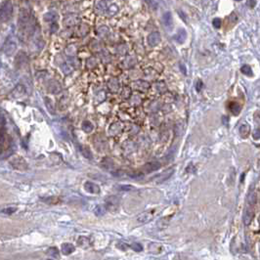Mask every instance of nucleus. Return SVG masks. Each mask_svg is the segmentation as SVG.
<instances>
[{"label":"nucleus","instance_id":"f257e3e1","mask_svg":"<svg viewBox=\"0 0 260 260\" xmlns=\"http://www.w3.org/2000/svg\"><path fill=\"white\" fill-rule=\"evenodd\" d=\"M35 31L34 19L28 10L23 9L19 17V35L24 40L28 36H31Z\"/></svg>","mask_w":260,"mask_h":260},{"label":"nucleus","instance_id":"f03ea898","mask_svg":"<svg viewBox=\"0 0 260 260\" xmlns=\"http://www.w3.org/2000/svg\"><path fill=\"white\" fill-rule=\"evenodd\" d=\"M12 13H13L12 3L9 1L2 3L1 9H0V19H1V21L2 22L8 21L11 18V16H12Z\"/></svg>","mask_w":260,"mask_h":260},{"label":"nucleus","instance_id":"7ed1b4c3","mask_svg":"<svg viewBox=\"0 0 260 260\" xmlns=\"http://www.w3.org/2000/svg\"><path fill=\"white\" fill-rule=\"evenodd\" d=\"M17 49V43L16 41L14 40L13 37L9 36L8 38L6 39L5 43L3 44V47H2V51L4 52L5 55L7 56H11L15 53V51Z\"/></svg>","mask_w":260,"mask_h":260},{"label":"nucleus","instance_id":"20e7f679","mask_svg":"<svg viewBox=\"0 0 260 260\" xmlns=\"http://www.w3.org/2000/svg\"><path fill=\"white\" fill-rule=\"evenodd\" d=\"M10 164L12 165L15 169H18V170H25L28 168V163L25 162V161L23 158L19 157V155L13 157L10 159Z\"/></svg>","mask_w":260,"mask_h":260},{"label":"nucleus","instance_id":"39448f33","mask_svg":"<svg viewBox=\"0 0 260 260\" xmlns=\"http://www.w3.org/2000/svg\"><path fill=\"white\" fill-rule=\"evenodd\" d=\"M118 203H120V199L116 196H111L106 199V207L111 211L116 210L118 206Z\"/></svg>","mask_w":260,"mask_h":260},{"label":"nucleus","instance_id":"423d86ee","mask_svg":"<svg viewBox=\"0 0 260 260\" xmlns=\"http://www.w3.org/2000/svg\"><path fill=\"white\" fill-rule=\"evenodd\" d=\"M147 41H148V44L151 47H155V46L158 45L159 42H161V34H159V32L154 31V32L150 33V34L148 35Z\"/></svg>","mask_w":260,"mask_h":260},{"label":"nucleus","instance_id":"0eeeda50","mask_svg":"<svg viewBox=\"0 0 260 260\" xmlns=\"http://www.w3.org/2000/svg\"><path fill=\"white\" fill-rule=\"evenodd\" d=\"M25 94V86H24V85H22V84H19L13 89L12 92L10 93V97L13 98V99H19L21 97H23Z\"/></svg>","mask_w":260,"mask_h":260},{"label":"nucleus","instance_id":"6e6552de","mask_svg":"<svg viewBox=\"0 0 260 260\" xmlns=\"http://www.w3.org/2000/svg\"><path fill=\"white\" fill-rule=\"evenodd\" d=\"M47 90L49 91L52 94H58L60 93L62 88H61V85L58 81L56 80H49L47 83Z\"/></svg>","mask_w":260,"mask_h":260},{"label":"nucleus","instance_id":"1a4fd4ad","mask_svg":"<svg viewBox=\"0 0 260 260\" xmlns=\"http://www.w3.org/2000/svg\"><path fill=\"white\" fill-rule=\"evenodd\" d=\"M84 189H85V191H87L88 193H90V194H99L100 193L99 186L97 184L93 183V182H90V181L85 182Z\"/></svg>","mask_w":260,"mask_h":260},{"label":"nucleus","instance_id":"9d476101","mask_svg":"<svg viewBox=\"0 0 260 260\" xmlns=\"http://www.w3.org/2000/svg\"><path fill=\"white\" fill-rule=\"evenodd\" d=\"M108 86H109V89H110L111 92L117 93L120 88V81H118V79L113 77V78H111L109 81H108Z\"/></svg>","mask_w":260,"mask_h":260},{"label":"nucleus","instance_id":"9b49d317","mask_svg":"<svg viewBox=\"0 0 260 260\" xmlns=\"http://www.w3.org/2000/svg\"><path fill=\"white\" fill-rule=\"evenodd\" d=\"M79 22V18L77 17V15H69L64 19V24L66 27H70V25H77Z\"/></svg>","mask_w":260,"mask_h":260},{"label":"nucleus","instance_id":"f8f14e48","mask_svg":"<svg viewBox=\"0 0 260 260\" xmlns=\"http://www.w3.org/2000/svg\"><path fill=\"white\" fill-rule=\"evenodd\" d=\"M161 168V163L159 162H149V163H146L144 166H143V170L145 172H153V171H155V170H158Z\"/></svg>","mask_w":260,"mask_h":260},{"label":"nucleus","instance_id":"ddd939ff","mask_svg":"<svg viewBox=\"0 0 260 260\" xmlns=\"http://www.w3.org/2000/svg\"><path fill=\"white\" fill-rule=\"evenodd\" d=\"M15 63H16V66L18 68L20 66H23L25 64L28 63V57L24 52H19L17 57H16V60H15Z\"/></svg>","mask_w":260,"mask_h":260},{"label":"nucleus","instance_id":"4468645a","mask_svg":"<svg viewBox=\"0 0 260 260\" xmlns=\"http://www.w3.org/2000/svg\"><path fill=\"white\" fill-rule=\"evenodd\" d=\"M122 131V124L120 122H114L113 123L109 128V133L111 136H114V135H117Z\"/></svg>","mask_w":260,"mask_h":260},{"label":"nucleus","instance_id":"2eb2a0df","mask_svg":"<svg viewBox=\"0 0 260 260\" xmlns=\"http://www.w3.org/2000/svg\"><path fill=\"white\" fill-rule=\"evenodd\" d=\"M173 173H174V168H173V167H172V168L166 169L164 172L159 174V175L158 176V183H161V182H164L167 179H169Z\"/></svg>","mask_w":260,"mask_h":260},{"label":"nucleus","instance_id":"dca6fc26","mask_svg":"<svg viewBox=\"0 0 260 260\" xmlns=\"http://www.w3.org/2000/svg\"><path fill=\"white\" fill-rule=\"evenodd\" d=\"M133 85H134V88L139 91H147L148 89L150 88V84H149L147 81H144V80L136 81Z\"/></svg>","mask_w":260,"mask_h":260},{"label":"nucleus","instance_id":"f3484780","mask_svg":"<svg viewBox=\"0 0 260 260\" xmlns=\"http://www.w3.org/2000/svg\"><path fill=\"white\" fill-rule=\"evenodd\" d=\"M74 250H75V247H74V246H73V244H72L65 243V244H62V252H63V254L69 255L70 253H72Z\"/></svg>","mask_w":260,"mask_h":260},{"label":"nucleus","instance_id":"a211bd4d","mask_svg":"<svg viewBox=\"0 0 260 260\" xmlns=\"http://www.w3.org/2000/svg\"><path fill=\"white\" fill-rule=\"evenodd\" d=\"M153 216H154L153 212H149V211H147V212H144L141 215H139V216L137 217V221L140 222V223H146L148 221H150L151 219L153 218Z\"/></svg>","mask_w":260,"mask_h":260},{"label":"nucleus","instance_id":"6ab92c4d","mask_svg":"<svg viewBox=\"0 0 260 260\" xmlns=\"http://www.w3.org/2000/svg\"><path fill=\"white\" fill-rule=\"evenodd\" d=\"M186 38H187V32H186L185 29H179L178 32L175 34V36H174V39L179 43L185 42Z\"/></svg>","mask_w":260,"mask_h":260},{"label":"nucleus","instance_id":"aec40b11","mask_svg":"<svg viewBox=\"0 0 260 260\" xmlns=\"http://www.w3.org/2000/svg\"><path fill=\"white\" fill-rule=\"evenodd\" d=\"M252 218H253V212H252L250 209H247L244 211V225H250V222L252 221Z\"/></svg>","mask_w":260,"mask_h":260},{"label":"nucleus","instance_id":"412c9836","mask_svg":"<svg viewBox=\"0 0 260 260\" xmlns=\"http://www.w3.org/2000/svg\"><path fill=\"white\" fill-rule=\"evenodd\" d=\"M229 109L232 111L233 114L237 116V114H239L240 111H241V106L237 102H231L229 104Z\"/></svg>","mask_w":260,"mask_h":260},{"label":"nucleus","instance_id":"4be33fe9","mask_svg":"<svg viewBox=\"0 0 260 260\" xmlns=\"http://www.w3.org/2000/svg\"><path fill=\"white\" fill-rule=\"evenodd\" d=\"M163 23L167 28H170L172 25V16L169 12L163 14Z\"/></svg>","mask_w":260,"mask_h":260},{"label":"nucleus","instance_id":"5701e85b","mask_svg":"<svg viewBox=\"0 0 260 260\" xmlns=\"http://www.w3.org/2000/svg\"><path fill=\"white\" fill-rule=\"evenodd\" d=\"M106 92L104 91V90H100V91H98L97 93H96V95H95V101H96V103H101V102H104L105 101V99H106Z\"/></svg>","mask_w":260,"mask_h":260},{"label":"nucleus","instance_id":"b1692460","mask_svg":"<svg viewBox=\"0 0 260 260\" xmlns=\"http://www.w3.org/2000/svg\"><path fill=\"white\" fill-rule=\"evenodd\" d=\"M135 63H136V58L133 57V56H128V57H126L124 61V66L125 68H132V66L135 65Z\"/></svg>","mask_w":260,"mask_h":260},{"label":"nucleus","instance_id":"393cba45","mask_svg":"<svg viewBox=\"0 0 260 260\" xmlns=\"http://www.w3.org/2000/svg\"><path fill=\"white\" fill-rule=\"evenodd\" d=\"M45 106L47 108V111H49L51 114H55V108L53 105V102L52 100L49 98H45Z\"/></svg>","mask_w":260,"mask_h":260},{"label":"nucleus","instance_id":"a878e982","mask_svg":"<svg viewBox=\"0 0 260 260\" xmlns=\"http://www.w3.org/2000/svg\"><path fill=\"white\" fill-rule=\"evenodd\" d=\"M107 211V207L106 205H97L94 208V213L97 215V216H101V215H104L106 213Z\"/></svg>","mask_w":260,"mask_h":260},{"label":"nucleus","instance_id":"bb28decb","mask_svg":"<svg viewBox=\"0 0 260 260\" xmlns=\"http://www.w3.org/2000/svg\"><path fill=\"white\" fill-rule=\"evenodd\" d=\"M250 125L247 123L243 124V125H241V127H240V133L243 137H247L248 135V133H250Z\"/></svg>","mask_w":260,"mask_h":260},{"label":"nucleus","instance_id":"cd10ccee","mask_svg":"<svg viewBox=\"0 0 260 260\" xmlns=\"http://www.w3.org/2000/svg\"><path fill=\"white\" fill-rule=\"evenodd\" d=\"M93 124L91 123L90 121H88V120H85V121H83V123H82V130L84 132H86V133H90V132H92V130H93Z\"/></svg>","mask_w":260,"mask_h":260},{"label":"nucleus","instance_id":"c85d7f7f","mask_svg":"<svg viewBox=\"0 0 260 260\" xmlns=\"http://www.w3.org/2000/svg\"><path fill=\"white\" fill-rule=\"evenodd\" d=\"M79 150L81 152V154H82L85 158H92V153L90 152V150H89V148L86 147V146H79Z\"/></svg>","mask_w":260,"mask_h":260},{"label":"nucleus","instance_id":"c756f323","mask_svg":"<svg viewBox=\"0 0 260 260\" xmlns=\"http://www.w3.org/2000/svg\"><path fill=\"white\" fill-rule=\"evenodd\" d=\"M88 31H89L88 25H85V24H81L78 28V31H77V33H78L80 36H84L85 34H87Z\"/></svg>","mask_w":260,"mask_h":260},{"label":"nucleus","instance_id":"7c9ffc66","mask_svg":"<svg viewBox=\"0 0 260 260\" xmlns=\"http://www.w3.org/2000/svg\"><path fill=\"white\" fill-rule=\"evenodd\" d=\"M77 243H78L80 247H89V244H90V241H89V239L86 237H80L79 239L77 240Z\"/></svg>","mask_w":260,"mask_h":260},{"label":"nucleus","instance_id":"2f4dec72","mask_svg":"<svg viewBox=\"0 0 260 260\" xmlns=\"http://www.w3.org/2000/svg\"><path fill=\"white\" fill-rule=\"evenodd\" d=\"M61 69H62V72L65 74H69L73 69L72 66H70V65L68 64V63H63V65L61 66Z\"/></svg>","mask_w":260,"mask_h":260},{"label":"nucleus","instance_id":"473e14b6","mask_svg":"<svg viewBox=\"0 0 260 260\" xmlns=\"http://www.w3.org/2000/svg\"><path fill=\"white\" fill-rule=\"evenodd\" d=\"M155 90H157L158 93H161V94H162V93H164L166 91V85L164 82H158L155 83Z\"/></svg>","mask_w":260,"mask_h":260},{"label":"nucleus","instance_id":"72a5a7b5","mask_svg":"<svg viewBox=\"0 0 260 260\" xmlns=\"http://www.w3.org/2000/svg\"><path fill=\"white\" fill-rule=\"evenodd\" d=\"M57 19V15H56L55 13H47L45 14V16H44V20L47 21V22H52V23H54V21Z\"/></svg>","mask_w":260,"mask_h":260},{"label":"nucleus","instance_id":"f704fd0d","mask_svg":"<svg viewBox=\"0 0 260 260\" xmlns=\"http://www.w3.org/2000/svg\"><path fill=\"white\" fill-rule=\"evenodd\" d=\"M47 253L51 256H53V257H55L56 259L59 258V250H58L57 247H50L49 250H48Z\"/></svg>","mask_w":260,"mask_h":260},{"label":"nucleus","instance_id":"c9c22d12","mask_svg":"<svg viewBox=\"0 0 260 260\" xmlns=\"http://www.w3.org/2000/svg\"><path fill=\"white\" fill-rule=\"evenodd\" d=\"M68 106H69V98L68 97L62 98L60 103H59V107H60V109L63 111V110H65Z\"/></svg>","mask_w":260,"mask_h":260},{"label":"nucleus","instance_id":"e433bc0d","mask_svg":"<svg viewBox=\"0 0 260 260\" xmlns=\"http://www.w3.org/2000/svg\"><path fill=\"white\" fill-rule=\"evenodd\" d=\"M241 72L244 73L246 75H248V76L252 75V70H251L250 66L248 65H244L243 68H241Z\"/></svg>","mask_w":260,"mask_h":260},{"label":"nucleus","instance_id":"4c0bfd02","mask_svg":"<svg viewBox=\"0 0 260 260\" xmlns=\"http://www.w3.org/2000/svg\"><path fill=\"white\" fill-rule=\"evenodd\" d=\"M127 50L128 49H127V46H126V45H120V46L117 47V53L121 55V56H123V55H125L126 53H127Z\"/></svg>","mask_w":260,"mask_h":260},{"label":"nucleus","instance_id":"58836bf2","mask_svg":"<svg viewBox=\"0 0 260 260\" xmlns=\"http://www.w3.org/2000/svg\"><path fill=\"white\" fill-rule=\"evenodd\" d=\"M96 65H97V61H96L95 58H89L87 60V66L89 69H93L94 66H96Z\"/></svg>","mask_w":260,"mask_h":260},{"label":"nucleus","instance_id":"ea45409f","mask_svg":"<svg viewBox=\"0 0 260 260\" xmlns=\"http://www.w3.org/2000/svg\"><path fill=\"white\" fill-rule=\"evenodd\" d=\"M130 94H131V89L129 87H124L123 88V92H122V97L124 99H128L130 97Z\"/></svg>","mask_w":260,"mask_h":260},{"label":"nucleus","instance_id":"a19ab883","mask_svg":"<svg viewBox=\"0 0 260 260\" xmlns=\"http://www.w3.org/2000/svg\"><path fill=\"white\" fill-rule=\"evenodd\" d=\"M117 189H118V190H120V191H131V190L134 189V187L131 186V185H120Z\"/></svg>","mask_w":260,"mask_h":260},{"label":"nucleus","instance_id":"79ce46f5","mask_svg":"<svg viewBox=\"0 0 260 260\" xmlns=\"http://www.w3.org/2000/svg\"><path fill=\"white\" fill-rule=\"evenodd\" d=\"M16 210H17L16 207H6V208H3V209L1 210V212L4 213V214H12V213H14Z\"/></svg>","mask_w":260,"mask_h":260},{"label":"nucleus","instance_id":"37998d69","mask_svg":"<svg viewBox=\"0 0 260 260\" xmlns=\"http://www.w3.org/2000/svg\"><path fill=\"white\" fill-rule=\"evenodd\" d=\"M132 250H134V251H136V252H140V251H142L143 250V247L141 246L140 244H132Z\"/></svg>","mask_w":260,"mask_h":260},{"label":"nucleus","instance_id":"c03bdc74","mask_svg":"<svg viewBox=\"0 0 260 260\" xmlns=\"http://www.w3.org/2000/svg\"><path fill=\"white\" fill-rule=\"evenodd\" d=\"M247 202H250V204H254L256 202V196L255 194H250V196H247Z\"/></svg>","mask_w":260,"mask_h":260},{"label":"nucleus","instance_id":"a18cd8bd","mask_svg":"<svg viewBox=\"0 0 260 260\" xmlns=\"http://www.w3.org/2000/svg\"><path fill=\"white\" fill-rule=\"evenodd\" d=\"M212 24H213V27L216 28H219L221 27V20L219 18H215L214 20L212 21Z\"/></svg>","mask_w":260,"mask_h":260},{"label":"nucleus","instance_id":"49530a36","mask_svg":"<svg viewBox=\"0 0 260 260\" xmlns=\"http://www.w3.org/2000/svg\"><path fill=\"white\" fill-rule=\"evenodd\" d=\"M117 247L118 248H120L121 250H127V248L129 247L128 244H125V243H118V244H117Z\"/></svg>","mask_w":260,"mask_h":260},{"label":"nucleus","instance_id":"de8ad7c7","mask_svg":"<svg viewBox=\"0 0 260 260\" xmlns=\"http://www.w3.org/2000/svg\"><path fill=\"white\" fill-rule=\"evenodd\" d=\"M69 51V53L68 55H72H72H74V53H75L76 49H75V47H74V46H69L66 49V53H68Z\"/></svg>","mask_w":260,"mask_h":260},{"label":"nucleus","instance_id":"09e8293b","mask_svg":"<svg viewBox=\"0 0 260 260\" xmlns=\"http://www.w3.org/2000/svg\"><path fill=\"white\" fill-rule=\"evenodd\" d=\"M252 136H253L254 139H260V128H257L255 130V131L252 133Z\"/></svg>","mask_w":260,"mask_h":260},{"label":"nucleus","instance_id":"8fccbe9b","mask_svg":"<svg viewBox=\"0 0 260 260\" xmlns=\"http://www.w3.org/2000/svg\"><path fill=\"white\" fill-rule=\"evenodd\" d=\"M104 52H105V54L103 55V57H102V60H103L104 62L108 63L109 61H111V57H110V55L108 54V52H106V51H104Z\"/></svg>","mask_w":260,"mask_h":260},{"label":"nucleus","instance_id":"3c124183","mask_svg":"<svg viewBox=\"0 0 260 260\" xmlns=\"http://www.w3.org/2000/svg\"><path fill=\"white\" fill-rule=\"evenodd\" d=\"M97 4L100 5V7H97V6H96V8H97V9H100V10H102V12L107 8V7H106V2H97Z\"/></svg>","mask_w":260,"mask_h":260},{"label":"nucleus","instance_id":"603ef678","mask_svg":"<svg viewBox=\"0 0 260 260\" xmlns=\"http://www.w3.org/2000/svg\"><path fill=\"white\" fill-rule=\"evenodd\" d=\"M202 86H203L202 81V80H198V82H196V91H200V90H202Z\"/></svg>","mask_w":260,"mask_h":260},{"label":"nucleus","instance_id":"864d4df0","mask_svg":"<svg viewBox=\"0 0 260 260\" xmlns=\"http://www.w3.org/2000/svg\"><path fill=\"white\" fill-rule=\"evenodd\" d=\"M58 28H59V27H58L57 24H56V23H52V25H51V31H52V32L57 31Z\"/></svg>","mask_w":260,"mask_h":260},{"label":"nucleus","instance_id":"5fc2aeb1","mask_svg":"<svg viewBox=\"0 0 260 260\" xmlns=\"http://www.w3.org/2000/svg\"><path fill=\"white\" fill-rule=\"evenodd\" d=\"M247 4L250 5V6H251V7H253V6L256 4V2H255V1H248V2H247Z\"/></svg>","mask_w":260,"mask_h":260},{"label":"nucleus","instance_id":"6e6d98bb","mask_svg":"<svg viewBox=\"0 0 260 260\" xmlns=\"http://www.w3.org/2000/svg\"><path fill=\"white\" fill-rule=\"evenodd\" d=\"M47 260H53V259H47Z\"/></svg>","mask_w":260,"mask_h":260},{"label":"nucleus","instance_id":"4d7b16f0","mask_svg":"<svg viewBox=\"0 0 260 260\" xmlns=\"http://www.w3.org/2000/svg\"><path fill=\"white\" fill-rule=\"evenodd\" d=\"M259 222H260V217H259Z\"/></svg>","mask_w":260,"mask_h":260}]
</instances>
